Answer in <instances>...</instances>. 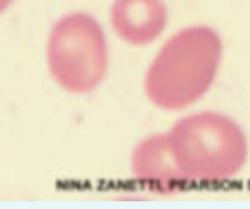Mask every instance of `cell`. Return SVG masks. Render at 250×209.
Wrapping results in <instances>:
<instances>
[{
    "mask_svg": "<svg viewBox=\"0 0 250 209\" xmlns=\"http://www.w3.org/2000/svg\"><path fill=\"white\" fill-rule=\"evenodd\" d=\"M222 53V40L209 26L194 25L178 31L160 48L147 68L146 96L166 110L191 105L214 82Z\"/></svg>",
    "mask_w": 250,
    "mask_h": 209,
    "instance_id": "obj_1",
    "label": "cell"
},
{
    "mask_svg": "<svg viewBox=\"0 0 250 209\" xmlns=\"http://www.w3.org/2000/svg\"><path fill=\"white\" fill-rule=\"evenodd\" d=\"M165 138L183 185L227 181L241 170L248 155L241 128L231 118L215 111L181 118Z\"/></svg>",
    "mask_w": 250,
    "mask_h": 209,
    "instance_id": "obj_2",
    "label": "cell"
},
{
    "mask_svg": "<svg viewBox=\"0 0 250 209\" xmlns=\"http://www.w3.org/2000/svg\"><path fill=\"white\" fill-rule=\"evenodd\" d=\"M47 63L53 78L65 91H93L107 68V45L101 24L86 13L61 18L48 38Z\"/></svg>",
    "mask_w": 250,
    "mask_h": 209,
    "instance_id": "obj_3",
    "label": "cell"
},
{
    "mask_svg": "<svg viewBox=\"0 0 250 209\" xmlns=\"http://www.w3.org/2000/svg\"><path fill=\"white\" fill-rule=\"evenodd\" d=\"M167 9L162 0H114L110 23L125 42L144 46L154 41L164 30Z\"/></svg>",
    "mask_w": 250,
    "mask_h": 209,
    "instance_id": "obj_4",
    "label": "cell"
},
{
    "mask_svg": "<svg viewBox=\"0 0 250 209\" xmlns=\"http://www.w3.org/2000/svg\"><path fill=\"white\" fill-rule=\"evenodd\" d=\"M131 167L139 183L157 192H169L183 185L172 156L165 134L148 137L140 142L131 156Z\"/></svg>",
    "mask_w": 250,
    "mask_h": 209,
    "instance_id": "obj_5",
    "label": "cell"
},
{
    "mask_svg": "<svg viewBox=\"0 0 250 209\" xmlns=\"http://www.w3.org/2000/svg\"><path fill=\"white\" fill-rule=\"evenodd\" d=\"M13 2V0H0V14H2Z\"/></svg>",
    "mask_w": 250,
    "mask_h": 209,
    "instance_id": "obj_6",
    "label": "cell"
}]
</instances>
